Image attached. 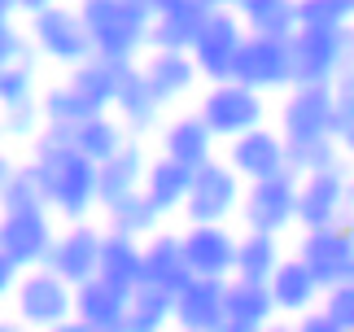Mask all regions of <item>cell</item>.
<instances>
[{
    "label": "cell",
    "mask_w": 354,
    "mask_h": 332,
    "mask_svg": "<svg viewBox=\"0 0 354 332\" xmlns=\"http://www.w3.org/2000/svg\"><path fill=\"white\" fill-rule=\"evenodd\" d=\"M162 158L180 162L188 171H201L206 162L219 158V140H214V131L193 109V114H180V118H171L167 127H162Z\"/></svg>",
    "instance_id": "ffe728a7"
},
{
    "label": "cell",
    "mask_w": 354,
    "mask_h": 332,
    "mask_svg": "<svg viewBox=\"0 0 354 332\" xmlns=\"http://www.w3.org/2000/svg\"><path fill=\"white\" fill-rule=\"evenodd\" d=\"M214 0H153L149 53H193L197 35L214 18Z\"/></svg>",
    "instance_id": "8fae6325"
},
{
    "label": "cell",
    "mask_w": 354,
    "mask_h": 332,
    "mask_svg": "<svg viewBox=\"0 0 354 332\" xmlns=\"http://www.w3.org/2000/svg\"><path fill=\"white\" fill-rule=\"evenodd\" d=\"M118 75H122V66H110V62H101V57H92L84 62L79 71L66 75V83L79 92V101H84L92 114H114V101H118Z\"/></svg>",
    "instance_id": "4dcf8cb0"
},
{
    "label": "cell",
    "mask_w": 354,
    "mask_h": 332,
    "mask_svg": "<svg viewBox=\"0 0 354 332\" xmlns=\"http://www.w3.org/2000/svg\"><path fill=\"white\" fill-rule=\"evenodd\" d=\"M31 210H48V201H44V184H39L35 166L22 162L13 166L5 192H0V214H31Z\"/></svg>",
    "instance_id": "d590c367"
},
{
    "label": "cell",
    "mask_w": 354,
    "mask_h": 332,
    "mask_svg": "<svg viewBox=\"0 0 354 332\" xmlns=\"http://www.w3.org/2000/svg\"><path fill=\"white\" fill-rule=\"evenodd\" d=\"M114 118L127 127V136H140L149 127H158V118H162V101H158V92L149 88V79L140 71V62L136 66H122V75H118V101H114Z\"/></svg>",
    "instance_id": "cb8c5ba5"
},
{
    "label": "cell",
    "mask_w": 354,
    "mask_h": 332,
    "mask_svg": "<svg viewBox=\"0 0 354 332\" xmlns=\"http://www.w3.org/2000/svg\"><path fill=\"white\" fill-rule=\"evenodd\" d=\"M26 62H35L31 35H26L18 22L0 26V71H13V66H26Z\"/></svg>",
    "instance_id": "f35d334b"
},
{
    "label": "cell",
    "mask_w": 354,
    "mask_h": 332,
    "mask_svg": "<svg viewBox=\"0 0 354 332\" xmlns=\"http://www.w3.org/2000/svg\"><path fill=\"white\" fill-rule=\"evenodd\" d=\"M127 297L131 293H122L97 275V280L75 288V320L88 324L92 332H127Z\"/></svg>",
    "instance_id": "484cf974"
},
{
    "label": "cell",
    "mask_w": 354,
    "mask_h": 332,
    "mask_svg": "<svg viewBox=\"0 0 354 332\" xmlns=\"http://www.w3.org/2000/svg\"><path fill=\"white\" fill-rule=\"evenodd\" d=\"M333 114H337L333 88H289L280 101L276 131L284 136L289 149H306V145L333 140Z\"/></svg>",
    "instance_id": "9c48e42d"
},
{
    "label": "cell",
    "mask_w": 354,
    "mask_h": 332,
    "mask_svg": "<svg viewBox=\"0 0 354 332\" xmlns=\"http://www.w3.org/2000/svg\"><path fill=\"white\" fill-rule=\"evenodd\" d=\"M145 171H149V154L136 140L122 149L118 158L97 166V201H101V210H114V205H122L127 197L145 192Z\"/></svg>",
    "instance_id": "603a6c76"
},
{
    "label": "cell",
    "mask_w": 354,
    "mask_h": 332,
    "mask_svg": "<svg viewBox=\"0 0 354 332\" xmlns=\"http://www.w3.org/2000/svg\"><path fill=\"white\" fill-rule=\"evenodd\" d=\"M297 26L346 31V26H354V0H297Z\"/></svg>",
    "instance_id": "8d00e7d4"
},
{
    "label": "cell",
    "mask_w": 354,
    "mask_h": 332,
    "mask_svg": "<svg viewBox=\"0 0 354 332\" xmlns=\"http://www.w3.org/2000/svg\"><path fill=\"white\" fill-rule=\"evenodd\" d=\"M293 328H297V332H342V328H337V324H333L324 311H310V315H302V320H297Z\"/></svg>",
    "instance_id": "f6af8a7d"
},
{
    "label": "cell",
    "mask_w": 354,
    "mask_h": 332,
    "mask_svg": "<svg viewBox=\"0 0 354 332\" xmlns=\"http://www.w3.org/2000/svg\"><path fill=\"white\" fill-rule=\"evenodd\" d=\"M319 311L328 315V320L342 328V332H354V284L328 288V293H324V302H319Z\"/></svg>",
    "instance_id": "60d3db41"
},
{
    "label": "cell",
    "mask_w": 354,
    "mask_h": 332,
    "mask_svg": "<svg viewBox=\"0 0 354 332\" xmlns=\"http://www.w3.org/2000/svg\"><path fill=\"white\" fill-rule=\"evenodd\" d=\"M245 22L236 18V9H227L219 5L214 9V18L206 22V31L197 35V44H193V66H197V75L201 83H232L236 75V57H241V48H245Z\"/></svg>",
    "instance_id": "ba28073f"
},
{
    "label": "cell",
    "mask_w": 354,
    "mask_h": 332,
    "mask_svg": "<svg viewBox=\"0 0 354 332\" xmlns=\"http://www.w3.org/2000/svg\"><path fill=\"white\" fill-rule=\"evenodd\" d=\"M127 332H175V297L140 284L127 297Z\"/></svg>",
    "instance_id": "836d02e7"
},
{
    "label": "cell",
    "mask_w": 354,
    "mask_h": 332,
    "mask_svg": "<svg viewBox=\"0 0 354 332\" xmlns=\"http://www.w3.org/2000/svg\"><path fill=\"white\" fill-rule=\"evenodd\" d=\"M232 83L250 88L258 96L271 92H289L293 88V62H289V39H258L250 35L236 57V75Z\"/></svg>",
    "instance_id": "4fadbf2b"
},
{
    "label": "cell",
    "mask_w": 354,
    "mask_h": 332,
    "mask_svg": "<svg viewBox=\"0 0 354 332\" xmlns=\"http://www.w3.org/2000/svg\"><path fill=\"white\" fill-rule=\"evenodd\" d=\"M232 9L245 22V35H258V39H293L297 35V0H241Z\"/></svg>",
    "instance_id": "f546056e"
},
{
    "label": "cell",
    "mask_w": 354,
    "mask_h": 332,
    "mask_svg": "<svg viewBox=\"0 0 354 332\" xmlns=\"http://www.w3.org/2000/svg\"><path fill=\"white\" fill-rule=\"evenodd\" d=\"M263 332H297L289 320H276V324H271V328H263Z\"/></svg>",
    "instance_id": "816d5d0a"
},
{
    "label": "cell",
    "mask_w": 354,
    "mask_h": 332,
    "mask_svg": "<svg viewBox=\"0 0 354 332\" xmlns=\"http://www.w3.org/2000/svg\"><path fill=\"white\" fill-rule=\"evenodd\" d=\"M223 280H188L175 293V332H219L223 324Z\"/></svg>",
    "instance_id": "44dd1931"
},
{
    "label": "cell",
    "mask_w": 354,
    "mask_h": 332,
    "mask_svg": "<svg viewBox=\"0 0 354 332\" xmlns=\"http://www.w3.org/2000/svg\"><path fill=\"white\" fill-rule=\"evenodd\" d=\"M18 18V0H0V26H9Z\"/></svg>",
    "instance_id": "7dc6e473"
},
{
    "label": "cell",
    "mask_w": 354,
    "mask_h": 332,
    "mask_svg": "<svg viewBox=\"0 0 354 332\" xmlns=\"http://www.w3.org/2000/svg\"><path fill=\"white\" fill-rule=\"evenodd\" d=\"M0 140H5V118H0Z\"/></svg>",
    "instance_id": "db71d44e"
},
{
    "label": "cell",
    "mask_w": 354,
    "mask_h": 332,
    "mask_svg": "<svg viewBox=\"0 0 354 332\" xmlns=\"http://www.w3.org/2000/svg\"><path fill=\"white\" fill-rule=\"evenodd\" d=\"M184 262L193 271V280H232L236 275V245L241 232L232 228H184Z\"/></svg>",
    "instance_id": "e0dca14e"
},
{
    "label": "cell",
    "mask_w": 354,
    "mask_h": 332,
    "mask_svg": "<svg viewBox=\"0 0 354 332\" xmlns=\"http://www.w3.org/2000/svg\"><path fill=\"white\" fill-rule=\"evenodd\" d=\"M9 175H13V162H9V154H5V149H0V192H5Z\"/></svg>",
    "instance_id": "681fc988"
},
{
    "label": "cell",
    "mask_w": 354,
    "mask_h": 332,
    "mask_svg": "<svg viewBox=\"0 0 354 332\" xmlns=\"http://www.w3.org/2000/svg\"><path fill=\"white\" fill-rule=\"evenodd\" d=\"M0 332H26V328L18 320H0Z\"/></svg>",
    "instance_id": "f5cc1de1"
},
{
    "label": "cell",
    "mask_w": 354,
    "mask_h": 332,
    "mask_svg": "<svg viewBox=\"0 0 354 332\" xmlns=\"http://www.w3.org/2000/svg\"><path fill=\"white\" fill-rule=\"evenodd\" d=\"M26 35H31L35 57L71 66V71H79L84 62L97 57L92 39H88V26L79 18V5H48L44 13L26 18Z\"/></svg>",
    "instance_id": "3957f363"
},
{
    "label": "cell",
    "mask_w": 354,
    "mask_h": 332,
    "mask_svg": "<svg viewBox=\"0 0 354 332\" xmlns=\"http://www.w3.org/2000/svg\"><path fill=\"white\" fill-rule=\"evenodd\" d=\"M188 188H193V171L171 158H149V171H145V197L149 205L167 219V214H184V201H188Z\"/></svg>",
    "instance_id": "f1b7e54d"
},
{
    "label": "cell",
    "mask_w": 354,
    "mask_h": 332,
    "mask_svg": "<svg viewBox=\"0 0 354 332\" xmlns=\"http://www.w3.org/2000/svg\"><path fill=\"white\" fill-rule=\"evenodd\" d=\"M79 18L88 26L92 53L110 66H136L140 53H149L153 31V0H84Z\"/></svg>",
    "instance_id": "7a4b0ae2"
},
{
    "label": "cell",
    "mask_w": 354,
    "mask_h": 332,
    "mask_svg": "<svg viewBox=\"0 0 354 332\" xmlns=\"http://www.w3.org/2000/svg\"><path fill=\"white\" fill-rule=\"evenodd\" d=\"M297 188H302V179L293 171H284L276 179H263V184H245V201H241L245 232L284 237L289 228H297Z\"/></svg>",
    "instance_id": "52a82bcc"
},
{
    "label": "cell",
    "mask_w": 354,
    "mask_h": 332,
    "mask_svg": "<svg viewBox=\"0 0 354 332\" xmlns=\"http://www.w3.org/2000/svg\"><path fill=\"white\" fill-rule=\"evenodd\" d=\"M293 258L306 262V271L324 284V293L337 284H350L354 280V232H346L342 223L324 232H302Z\"/></svg>",
    "instance_id": "7c38bea8"
},
{
    "label": "cell",
    "mask_w": 354,
    "mask_h": 332,
    "mask_svg": "<svg viewBox=\"0 0 354 332\" xmlns=\"http://www.w3.org/2000/svg\"><path fill=\"white\" fill-rule=\"evenodd\" d=\"M289 62H293V88H333L337 75L346 71L342 31L297 26V35L289 39Z\"/></svg>",
    "instance_id": "30bf717a"
},
{
    "label": "cell",
    "mask_w": 354,
    "mask_h": 332,
    "mask_svg": "<svg viewBox=\"0 0 354 332\" xmlns=\"http://www.w3.org/2000/svg\"><path fill=\"white\" fill-rule=\"evenodd\" d=\"M105 232H122V237H136V241H149L153 232H162V214L149 205L145 192L127 197L122 205L105 210Z\"/></svg>",
    "instance_id": "e575fe53"
},
{
    "label": "cell",
    "mask_w": 354,
    "mask_h": 332,
    "mask_svg": "<svg viewBox=\"0 0 354 332\" xmlns=\"http://www.w3.org/2000/svg\"><path fill=\"white\" fill-rule=\"evenodd\" d=\"M333 101H337V105H354V66H346V71L337 75V83H333Z\"/></svg>",
    "instance_id": "ee69618b"
},
{
    "label": "cell",
    "mask_w": 354,
    "mask_h": 332,
    "mask_svg": "<svg viewBox=\"0 0 354 332\" xmlns=\"http://www.w3.org/2000/svg\"><path fill=\"white\" fill-rule=\"evenodd\" d=\"M71 145L84 154L88 162H97V166H105L110 158H118L122 149L131 145V136H127V127L114 118V114H97V118H88V122H79V127L71 131Z\"/></svg>",
    "instance_id": "1f68e13d"
},
{
    "label": "cell",
    "mask_w": 354,
    "mask_h": 332,
    "mask_svg": "<svg viewBox=\"0 0 354 332\" xmlns=\"http://www.w3.org/2000/svg\"><path fill=\"white\" fill-rule=\"evenodd\" d=\"M97 275L105 284L122 288V293H136V288L145 284V241L122 237V232H105Z\"/></svg>",
    "instance_id": "4316f807"
},
{
    "label": "cell",
    "mask_w": 354,
    "mask_h": 332,
    "mask_svg": "<svg viewBox=\"0 0 354 332\" xmlns=\"http://www.w3.org/2000/svg\"><path fill=\"white\" fill-rule=\"evenodd\" d=\"M140 71H145L149 88L158 92L162 105L180 101V96H188V92L201 83V75H197V66H193V57H188V53H145Z\"/></svg>",
    "instance_id": "83f0119b"
},
{
    "label": "cell",
    "mask_w": 354,
    "mask_h": 332,
    "mask_svg": "<svg viewBox=\"0 0 354 332\" xmlns=\"http://www.w3.org/2000/svg\"><path fill=\"white\" fill-rule=\"evenodd\" d=\"M346 188H350V166H337V171L324 175H306L302 188H297V228L302 232H324L342 223L346 210Z\"/></svg>",
    "instance_id": "ac0fdd59"
},
{
    "label": "cell",
    "mask_w": 354,
    "mask_h": 332,
    "mask_svg": "<svg viewBox=\"0 0 354 332\" xmlns=\"http://www.w3.org/2000/svg\"><path fill=\"white\" fill-rule=\"evenodd\" d=\"M197 118L214 131V140L232 145L241 136L267 127V96L241 88V83H214V88L201 92Z\"/></svg>",
    "instance_id": "8992f818"
},
{
    "label": "cell",
    "mask_w": 354,
    "mask_h": 332,
    "mask_svg": "<svg viewBox=\"0 0 354 332\" xmlns=\"http://www.w3.org/2000/svg\"><path fill=\"white\" fill-rule=\"evenodd\" d=\"M39 184H44V201L53 219L66 223H88V214L97 210V162H88L71 145L66 131H39V140L31 145V158Z\"/></svg>",
    "instance_id": "6da1fadb"
},
{
    "label": "cell",
    "mask_w": 354,
    "mask_h": 332,
    "mask_svg": "<svg viewBox=\"0 0 354 332\" xmlns=\"http://www.w3.org/2000/svg\"><path fill=\"white\" fill-rule=\"evenodd\" d=\"M333 140L346 158H354V105H337L333 114Z\"/></svg>",
    "instance_id": "b9f144b4"
},
{
    "label": "cell",
    "mask_w": 354,
    "mask_h": 332,
    "mask_svg": "<svg viewBox=\"0 0 354 332\" xmlns=\"http://www.w3.org/2000/svg\"><path fill=\"white\" fill-rule=\"evenodd\" d=\"M57 241V223L48 210H31V214H0V254H5L18 271H35L44 267Z\"/></svg>",
    "instance_id": "9a60e30c"
},
{
    "label": "cell",
    "mask_w": 354,
    "mask_h": 332,
    "mask_svg": "<svg viewBox=\"0 0 354 332\" xmlns=\"http://www.w3.org/2000/svg\"><path fill=\"white\" fill-rule=\"evenodd\" d=\"M101 245H105V228L97 223H66L53 241V254L44 267L66 280L71 288L97 280V267H101Z\"/></svg>",
    "instance_id": "5bb4252c"
},
{
    "label": "cell",
    "mask_w": 354,
    "mask_h": 332,
    "mask_svg": "<svg viewBox=\"0 0 354 332\" xmlns=\"http://www.w3.org/2000/svg\"><path fill=\"white\" fill-rule=\"evenodd\" d=\"M18 280H22V271L13 267L5 254H0V306H5V302H13V293H18Z\"/></svg>",
    "instance_id": "7bdbcfd3"
},
{
    "label": "cell",
    "mask_w": 354,
    "mask_h": 332,
    "mask_svg": "<svg viewBox=\"0 0 354 332\" xmlns=\"http://www.w3.org/2000/svg\"><path fill=\"white\" fill-rule=\"evenodd\" d=\"M289 258L284 254L280 237H263V232H241L236 245V275L232 280H250V284H267L271 275L280 271V262Z\"/></svg>",
    "instance_id": "d6a6232c"
},
{
    "label": "cell",
    "mask_w": 354,
    "mask_h": 332,
    "mask_svg": "<svg viewBox=\"0 0 354 332\" xmlns=\"http://www.w3.org/2000/svg\"><path fill=\"white\" fill-rule=\"evenodd\" d=\"M276 302H271L267 284H250V280H227V297H223V324L219 332H263L271 328Z\"/></svg>",
    "instance_id": "7402d4cb"
},
{
    "label": "cell",
    "mask_w": 354,
    "mask_h": 332,
    "mask_svg": "<svg viewBox=\"0 0 354 332\" xmlns=\"http://www.w3.org/2000/svg\"><path fill=\"white\" fill-rule=\"evenodd\" d=\"M342 48H346V66H354V26L342 31Z\"/></svg>",
    "instance_id": "c3c4849f"
},
{
    "label": "cell",
    "mask_w": 354,
    "mask_h": 332,
    "mask_svg": "<svg viewBox=\"0 0 354 332\" xmlns=\"http://www.w3.org/2000/svg\"><path fill=\"white\" fill-rule=\"evenodd\" d=\"M13 320L26 332H53L75 320V288L57 280L48 267L22 271L18 293H13Z\"/></svg>",
    "instance_id": "5b68a950"
},
{
    "label": "cell",
    "mask_w": 354,
    "mask_h": 332,
    "mask_svg": "<svg viewBox=\"0 0 354 332\" xmlns=\"http://www.w3.org/2000/svg\"><path fill=\"white\" fill-rule=\"evenodd\" d=\"M35 62L26 66H13V71H0V114L5 109H18V105H31L39 101V88H35Z\"/></svg>",
    "instance_id": "74e56055"
},
{
    "label": "cell",
    "mask_w": 354,
    "mask_h": 332,
    "mask_svg": "<svg viewBox=\"0 0 354 332\" xmlns=\"http://www.w3.org/2000/svg\"><path fill=\"white\" fill-rule=\"evenodd\" d=\"M5 136H13V140H39V131H44V114H39V101L31 105H18V109H5Z\"/></svg>",
    "instance_id": "ab89813d"
},
{
    "label": "cell",
    "mask_w": 354,
    "mask_h": 332,
    "mask_svg": "<svg viewBox=\"0 0 354 332\" xmlns=\"http://www.w3.org/2000/svg\"><path fill=\"white\" fill-rule=\"evenodd\" d=\"M342 228L354 232V175H350V188H346V210H342Z\"/></svg>",
    "instance_id": "bcb514c9"
},
{
    "label": "cell",
    "mask_w": 354,
    "mask_h": 332,
    "mask_svg": "<svg viewBox=\"0 0 354 332\" xmlns=\"http://www.w3.org/2000/svg\"><path fill=\"white\" fill-rule=\"evenodd\" d=\"M223 162L241 175V184H263V179H276V175L289 171V145H284V136L267 122V127H258V131L227 145Z\"/></svg>",
    "instance_id": "2e32d148"
},
{
    "label": "cell",
    "mask_w": 354,
    "mask_h": 332,
    "mask_svg": "<svg viewBox=\"0 0 354 332\" xmlns=\"http://www.w3.org/2000/svg\"><path fill=\"white\" fill-rule=\"evenodd\" d=\"M188 280H193V271H188V262H184L180 232H167V228L153 232V237L145 241V284L175 297Z\"/></svg>",
    "instance_id": "d4e9b609"
},
{
    "label": "cell",
    "mask_w": 354,
    "mask_h": 332,
    "mask_svg": "<svg viewBox=\"0 0 354 332\" xmlns=\"http://www.w3.org/2000/svg\"><path fill=\"white\" fill-rule=\"evenodd\" d=\"M267 293H271V302H276V315H280V320L297 324L302 315L319 311V302H324V284L306 271V262H302V258H293V254H289V258L280 262V271L267 280Z\"/></svg>",
    "instance_id": "d6986e66"
},
{
    "label": "cell",
    "mask_w": 354,
    "mask_h": 332,
    "mask_svg": "<svg viewBox=\"0 0 354 332\" xmlns=\"http://www.w3.org/2000/svg\"><path fill=\"white\" fill-rule=\"evenodd\" d=\"M53 332H92V328L79 324V320H71V324H62V328H53Z\"/></svg>",
    "instance_id": "f907efd6"
},
{
    "label": "cell",
    "mask_w": 354,
    "mask_h": 332,
    "mask_svg": "<svg viewBox=\"0 0 354 332\" xmlns=\"http://www.w3.org/2000/svg\"><path fill=\"white\" fill-rule=\"evenodd\" d=\"M245 184L241 175L223 158L206 162L201 171H193V188L184 201V223L188 228H227V219L241 214Z\"/></svg>",
    "instance_id": "277c9868"
}]
</instances>
